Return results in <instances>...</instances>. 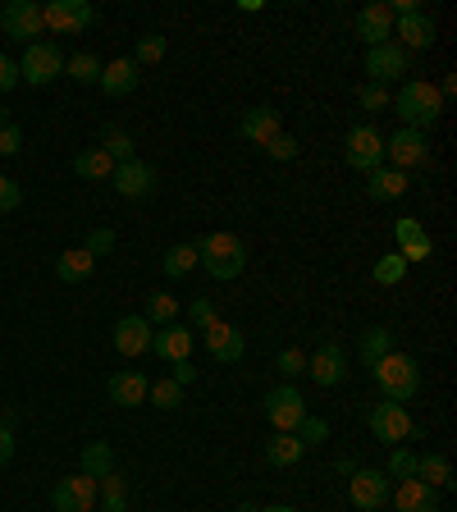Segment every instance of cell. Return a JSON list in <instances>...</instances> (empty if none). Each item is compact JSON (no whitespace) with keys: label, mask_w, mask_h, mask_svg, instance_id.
<instances>
[{"label":"cell","mask_w":457,"mask_h":512,"mask_svg":"<svg viewBox=\"0 0 457 512\" xmlns=\"http://www.w3.org/2000/svg\"><path fill=\"white\" fill-rule=\"evenodd\" d=\"M192 247H197V266L211 279H220V284H234L247 270V243L238 234H229V229H215V234L197 238Z\"/></svg>","instance_id":"obj_1"},{"label":"cell","mask_w":457,"mask_h":512,"mask_svg":"<svg viewBox=\"0 0 457 512\" xmlns=\"http://www.w3.org/2000/svg\"><path fill=\"white\" fill-rule=\"evenodd\" d=\"M394 110H398V119H403V128L426 133V128H435L439 115H444V96H439V87L426 83V78H407L394 96Z\"/></svg>","instance_id":"obj_2"},{"label":"cell","mask_w":457,"mask_h":512,"mask_svg":"<svg viewBox=\"0 0 457 512\" xmlns=\"http://www.w3.org/2000/svg\"><path fill=\"white\" fill-rule=\"evenodd\" d=\"M375 375V389H380L384 403H407V398L421 394V366H416V357H407V352H384L380 362L371 366Z\"/></svg>","instance_id":"obj_3"},{"label":"cell","mask_w":457,"mask_h":512,"mask_svg":"<svg viewBox=\"0 0 457 512\" xmlns=\"http://www.w3.org/2000/svg\"><path fill=\"white\" fill-rule=\"evenodd\" d=\"M64 74V51L55 42H28V51H23V60H19V83H28V87H46V83H55V78Z\"/></svg>","instance_id":"obj_4"},{"label":"cell","mask_w":457,"mask_h":512,"mask_svg":"<svg viewBox=\"0 0 457 512\" xmlns=\"http://www.w3.org/2000/svg\"><path fill=\"white\" fill-rule=\"evenodd\" d=\"M343 160H348L357 174H371L384 165V133L375 124H357L343 138Z\"/></svg>","instance_id":"obj_5"},{"label":"cell","mask_w":457,"mask_h":512,"mask_svg":"<svg viewBox=\"0 0 457 512\" xmlns=\"http://www.w3.org/2000/svg\"><path fill=\"white\" fill-rule=\"evenodd\" d=\"M384 165L389 170H421L430 165V138L416 133V128H398L394 138H384Z\"/></svg>","instance_id":"obj_6"},{"label":"cell","mask_w":457,"mask_h":512,"mask_svg":"<svg viewBox=\"0 0 457 512\" xmlns=\"http://www.w3.org/2000/svg\"><path fill=\"white\" fill-rule=\"evenodd\" d=\"M0 32L5 37H14V42H42V32H46V23H42V5H32V0H5L0 5Z\"/></svg>","instance_id":"obj_7"},{"label":"cell","mask_w":457,"mask_h":512,"mask_svg":"<svg viewBox=\"0 0 457 512\" xmlns=\"http://www.w3.org/2000/svg\"><path fill=\"white\" fill-rule=\"evenodd\" d=\"M42 23L60 37H78L96 23V10L87 0H51V5H42Z\"/></svg>","instance_id":"obj_8"},{"label":"cell","mask_w":457,"mask_h":512,"mask_svg":"<svg viewBox=\"0 0 457 512\" xmlns=\"http://www.w3.org/2000/svg\"><path fill=\"white\" fill-rule=\"evenodd\" d=\"M302 416H307V398L293 384H279V389L266 394V421L275 426V435H293Z\"/></svg>","instance_id":"obj_9"},{"label":"cell","mask_w":457,"mask_h":512,"mask_svg":"<svg viewBox=\"0 0 457 512\" xmlns=\"http://www.w3.org/2000/svg\"><path fill=\"white\" fill-rule=\"evenodd\" d=\"M202 343H206V352H211L220 366H238L247 357L243 330H238V325H229V320H211V325L202 330Z\"/></svg>","instance_id":"obj_10"},{"label":"cell","mask_w":457,"mask_h":512,"mask_svg":"<svg viewBox=\"0 0 457 512\" xmlns=\"http://www.w3.org/2000/svg\"><path fill=\"white\" fill-rule=\"evenodd\" d=\"M389 476L384 471H375V467H357L352 471V480H348V499L357 503L362 512H380L384 503H389Z\"/></svg>","instance_id":"obj_11"},{"label":"cell","mask_w":457,"mask_h":512,"mask_svg":"<svg viewBox=\"0 0 457 512\" xmlns=\"http://www.w3.org/2000/svg\"><path fill=\"white\" fill-rule=\"evenodd\" d=\"M412 416H407V407L403 403H375L371 407V435L380 439V444H389V448H398L403 439H412Z\"/></svg>","instance_id":"obj_12"},{"label":"cell","mask_w":457,"mask_h":512,"mask_svg":"<svg viewBox=\"0 0 457 512\" xmlns=\"http://www.w3.org/2000/svg\"><path fill=\"white\" fill-rule=\"evenodd\" d=\"M307 375L320 384V389H334V384L348 380V348L343 343H320L307 357Z\"/></svg>","instance_id":"obj_13"},{"label":"cell","mask_w":457,"mask_h":512,"mask_svg":"<svg viewBox=\"0 0 457 512\" xmlns=\"http://www.w3.org/2000/svg\"><path fill=\"white\" fill-rule=\"evenodd\" d=\"M96 494H101V485H96L92 476H64L60 485L51 490V508L55 512H92L96 508Z\"/></svg>","instance_id":"obj_14"},{"label":"cell","mask_w":457,"mask_h":512,"mask_svg":"<svg viewBox=\"0 0 457 512\" xmlns=\"http://www.w3.org/2000/svg\"><path fill=\"white\" fill-rule=\"evenodd\" d=\"M407 69H412V55H407L398 42H384V46H371V51H366V78L380 87L403 78Z\"/></svg>","instance_id":"obj_15"},{"label":"cell","mask_w":457,"mask_h":512,"mask_svg":"<svg viewBox=\"0 0 457 512\" xmlns=\"http://www.w3.org/2000/svg\"><path fill=\"white\" fill-rule=\"evenodd\" d=\"M110 183H115V192L128 197V202H147L151 192H156V170H151L147 160H124V165H115Z\"/></svg>","instance_id":"obj_16"},{"label":"cell","mask_w":457,"mask_h":512,"mask_svg":"<svg viewBox=\"0 0 457 512\" xmlns=\"http://www.w3.org/2000/svg\"><path fill=\"white\" fill-rule=\"evenodd\" d=\"M394 238H398V256H403L407 266H412V261H430V252H435L426 224L416 220V215H403V220L394 224Z\"/></svg>","instance_id":"obj_17"},{"label":"cell","mask_w":457,"mask_h":512,"mask_svg":"<svg viewBox=\"0 0 457 512\" xmlns=\"http://www.w3.org/2000/svg\"><path fill=\"white\" fill-rule=\"evenodd\" d=\"M394 42L403 46L407 55H412V51H426V46H435V19H430L426 10L394 19Z\"/></svg>","instance_id":"obj_18"},{"label":"cell","mask_w":457,"mask_h":512,"mask_svg":"<svg viewBox=\"0 0 457 512\" xmlns=\"http://www.w3.org/2000/svg\"><path fill=\"white\" fill-rule=\"evenodd\" d=\"M151 325L147 316H119L115 330H110V339H115V352H124V357H142V352H151Z\"/></svg>","instance_id":"obj_19"},{"label":"cell","mask_w":457,"mask_h":512,"mask_svg":"<svg viewBox=\"0 0 457 512\" xmlns=\"http://www.w3.org/2000/svg\"><path fill=\"white\" fill-rule=\"evenodd\" d=\"M357 37L366 42V51H371V46L394 42V14H389V5H384V0H375V5L357 10Z\"/></svg>","instance_id":"obj_20"},{"label":"cell","mask_w":457,"mask_h":512,"mask_svg":"<svg viewBox=\"0 0 457 512\" xmlns=\"http://www.w3.org/2000/svg\"><path fill=\"white\" fill-rule=\"evenodd\" d=\"M238 133H243L252 147H266L270 138H279V133H284V119H279L275 106H252L243 119H238Z\"/></svg>","instance_id":"obj_21"},{"label":"cell","mask_w":457,"mask_h":512,"mask_svg":"<svg viewBox=\"0 0 457 512\" xmlns=\"http://www.w3.org/2000/svg\"><path fill=\"white\" fill-rule=\"evenodd\" d=\"M389 499H394V512H439V490L421 485L416 476L398 480V490H389Z\"/></svg>","instance_id":"obj_22"},{"label":"cell","mask_w":457,"mask_h":512,"mask_svg":"<svg viewBox=\"0 0 457 512\" xmlns=\"http://www.w3.org/2000/svg\"><path fill=\"white\" fill-rule=\"evenodd\" d=\"M192 330H183L179 320H174V325H165V330H156L151 334V352H156L160 362H188V352H192Z\"/></svg>","instance_id":"obj_23"},{"label":"cell","mask_w":457,"mask_h":512,"mask_svg":"<svg viewBox=\"0 0 457 512\" xmlns=\"http://www.w3.org/2000/svg\"><path fill=\"white\" fill-rule=\"evenodd\" d=\"M147 389H151V380L142 371H115L106 380V394H110V403L115 407H138V403H147Z\"/></svg>","instance_id":"obj_24"},{"label":"cell","mask_w":457,"mask_h":512,"mask_svg":"<svg viewBox=\"0 0 457 512\" xmlns=\"http://www.w3.org/2000/svg\"><path fill=\"white\" fill-rule=\"evenodd\" d=\"M101 92L106 96H128V92H138V64H133V55H119V60L101 64Z\"/></svg>","instance_id":"obj_25"},{"label":"cell","mask_w":457,"mask_h":512,"mask_svg":"<svg viewBox=\"0 0 457 512\" xmlns=\"http://www.w3.org/2000/svg\"><path fill=\"white\" fill-rule=\"evenodd\" d=\"M407 174L403 170H389V165H380V170L366 174V197L371 202H398V197H407Z\"/></svg>","instance_id":"obj_26"},{"label":"cell","mask_w":457,"mask_h":512,"mask_svg":"<svg viewBox=\"0 0 457 512\" xmlns=\"http://www.w3.org/2000/svg\"><path fill=\"white\" fill-rule=\"evenodd\" d=\"M96 270V256L87 252V247H69V252L55 261V279H64V284H87Z\"/></svg>","instance_id":"obj_27"},{"label":"cell","mask_w":457,"mask_h":512,"mask_svg":"<svg viewBox=\"0 0 457 512\" xmlns=\"http://www.w3.org/2000/svg\"><path fill=\"white\" fill-rule=\"evenodd\" d=\"M416 480L430 485V490H448L453 485V467H448L444 453H416Z\"/></svg>","instance_id":"obj_28"},{"label":"cell","mask_w":457,"mask_h":512,"mask_svg":"<svg viewBox=\"0 0 457 512\" xmlns=\"http://www.w3.org/2000/svg\"><path fill=\"white\" fill-rule=\"evenodd\" d=\"M74 174H78V179H92V183H110L115 160H110L101 147H87V151H78V156H74Z\"/></svg>","instance_id":"obj_29"},{"label":"cell","mask_w":457,"mask_h":512,"mask_svg":"<svg viewBox=\"0 0 457 512\" xmlns=\"http://www.w3.org/2000/svg\"><path fill=\"white\" fill-rule=\"evenodd\" d=\"M78 471H83V476H92V480L110 476V471H115V448H110L106 439H92V444L83 448V458H78Z\"/></svg>","instance_id":"obj_30"},{"label":"cell","mask_w":457,"mask_h":512,"mask_svg":"<svg viewBox=\"0 0 457 512\" xmlns=\"http://www.w3.org/2000/svg\"><path fill=\"white\" fill-rule=\"evenodd\" d=\"M302 453H307V444H302L298 435H275V439H266V462H270V467H298Z\"/></svg>","instance_id":"obj_31"},{"label":"cell","mask_w":457,"mask_h":512,"mask_svg":"<svg viewBox=\"0 0 457 512\" xmlns=\"http://www.w3.org/2000/svg\"><path fill=\"white\" fill-rule=\"evenodd\" d=\"M142 316H147L151 330H165V325L179 320V298L174 293H147V311Z\"/></svg>","instance_id":"obj_32"},{"label":"cell","mask_w":457,"mask_h":512,"mask_svg":"<svg viewBox=\"0 0 457 512\" xmlns=\"http://www.w3.org/2000/svg\"><path fill=\"white\" fill-rule=\"evenodd\" d=\"M101 485V494H96V503H101V512H128V480L124 476H101L96 480Z\"/></svg>","instance_id":"obj_33"},{"label":"cell","mask_w":457,"mask_h":512,"mask_svg":"<svg viewBox=\"0 0 457 512\" xmlns=\"http://www.w3.org/2000/svg\"><path fill=\"white\" fill-rule=\"evenodd\" d=\"M101 151H106L115 165H124V160H138V151H133V138H128L119 124H106V128H101Z\"/></svg>","instance_id":"obj_34"},{"label":"cell","mask_w":457,"mask_h":512,"mask_svg":"<svg viewBox=\"0 0 457 512\" xmlns=\"http://www.w3.org/2000/svg\"><path fill=\"white\" fill-rule=\"evenodd\" d=\"M160 270H165L170 279H183L188 270H197V247H192V243H174L170 252L160 256Z\"/></svg>","instance_id":"obj_35"},{"label":"cell","mask_w":457,"mask_h":512,"mask_svg":"<svg viewBox=\"0 0 457 512\" xmlns=\"http://www.w3.org/2000/svg\"><path fill=\"white\" fill-rule=\"evenodd\" d=\"M357 352H362V362L375 366L384 357V352H394V330H384V325H375V330L362 334V343H357Z\"/></svg>","instance_id":"obj_36"},{"label":"cell","mask_w":457,"mask_h":512,"mask_svg":"<svg viewBox=\"0 0 457 512\" xmlns=\"http://www.w3.org/2000/svg\"><path fill=\"white\" fill-rule=\"evenodd\" d=\"M64 74L74 78V83H101V60H96V55H87V51H78V55H69V60H64Z\"/></svg>","instance_id":"obj_37"},{"label":"cell","mask_w":457,"mask_h":512,"mask_svg":"<svg viewBox=\"0 0 457 512\" xmlns=\"http://www.w3.org/2000/svg\"><path fill=\"white\" fill-rule=\"evenodd\" d=\"M147 403L151 407H160V412H174V407L183 403V384H174V380H156L147 389Z\"/></svg>","instance_id":"obj_38"},{"label":"cell","mask_w":457,"mask_h":512,"mask_svg":"<svg viewBox=\"0 0 457 512\" xmlns=\"http://www.w3.org/2000/svg\"><path fill=\"white\" fill-rule=\"evenodd\" d=\"M375 284H384V288H394V284H403V275H407V261L398 252H389V256H380V261H375Z\"/></svg>","instance_id":"obj_39"},{"label":"cell","mask_w":457,"mask_h":512,"mask_svg":"<svg viewBox=\"0 0 457 512\" xmlns=\"http://www.w3.org/2000/svg\"><path fill=\"white\" fill-rule=\"evenodd\" d=\"M293 435H298L302 439V444H325V439H330V421H325V416H302V421H298V430H293Z\"/></svg>","instance_id":"obj_40"},{"label":"cell","mask_w":457,"mask_h":512,"mask_svg":"<svg viewBox=\"0 0 457 512\" xmlns=\"http://www.w3.org/2000/svg\"><path fill=\"white\" fill-rule=\"evenodd\" d=\"M384 476H398V480L416 476V453H412V448H407V444L389 448V467H384Z\"/></svg>","instance_id":"obj_41"},{"label":"cell","mask_w":457,"mask_h":512,"mask_svg":"<svg viewBox=\"0 0 457 512\" xmlns=\"http://www.w3.org/2000/svg\"><path fill=\"white\" fill-rule=\"evenodd\" d=\"M165 60V37H160V32H147V37H142L138 42V55H133V64H160Z\"/></svg>","instance_id":"obj_42"},{"label":"cell","mask_w":457,"mask_h":512,"mask_svg":"<svg viewBox=\"0 0 457 512\" xmlns=\"http://www.w3.org/2000/svg\"><path fill=\"white\" fill-rule=\"evenodd\" d=\"M23 151V128L14 119H0V156H19Z\"/></svg>","instance_id":"obj_43"},{"label":"cell","mask_w":457,"mask_h":512,"mask_svg":"<svg viewBox=\"0 0 457 512\" xmlns=\"http://www.w3.org/2000/svg\"><path fill=\"white\" fill-rule=\"evenodd\" d=\"M275 366L284 371V380H293V375L307 371V352H302V348H284V352L275 357Z\"/></svg>","instance_id":"obj_44"},{"label":"cell","mask_w":457,"mask_h":512,"mask_svg":"<svg viewBox=\"0 0 457 512\" xmlns=\"http://www.w3.org/2000/svg\"><path fill=\"white\" fill-rule=\"evenodd\" d=\"M261 151H266L270 160H298V151H302V147H298V138H288V133H279V138H270Z\"/></svg>","instance_id":"obj_45"},{"label":"cell","mask_w":457,"mask_h":512,"mask_svg":"<svg viewBox=\"0 0 457 512\" xmlns=\"http://www.w3.org/2000/svg\"><path fill=\"white\" fill-rule=\"evenodd\" d=\"M23 206V188L10 179V174H0V215H10Z\"/></svg>","instance_id":"obj_46"},{"label":"cell","mask_w":457,"mask_h":512,"mask_svg":"<svg viewBox=\"0 0 457 512\" xmlns=\"http://www.w3.org/2000/svg\"><path fill=\"white\" fill-rule=\"evenodd\" d=\"M357 101H362L366 110H384V106H394V96H389V87H380V83H366L362 92H357Z\"/></svg>","instance_id":"obj_47"},{"label":"cell","mask_w":457,"mask_h":512,"mask_svg":"<svg viewBox=\"0 0 457 512\" xmlns=\"http://www.w3.org/2000/svg\"><path fill=\"white\" fill-rule=\"evenodd\" d=\"M188 316H192V330H206L211 320H220V311H215V302H211V298H192Z\"/></svg>","instance_id":"obj_48"},{"label":"cell","mask_w":457,"mask_h":512,"mask_svg":"<svg viewBox=\"0 0 457 512\" xmlns=\"http://www.w3.org/2000/svg\"><path fill=\"white\" fill-rule=\"evenodd\" d=\"M83 247H87L92 256H110V252H115V229H92Z\"/></svg>","instance_id":"obj_49"},{"label":"cell","mask_w":457,"mask_h":512,"mask_svg":"<svg viewBox=\"0 0 457 512\" xmlns=\"http://www.w3.org/2000/svg\"><path fill=\"white\" fill-rule=\"evenodd\" d=\"M19 87V60H10V55H0V96L14 92Z\"/></svg>","instance_id":"obj_50"},{"label":"cell","mask_w":457,"mask_h":512,"mask_svg":"<svg viewBox=\"0 0 457 512\" xmlns=\"http://www.w3.org/2000/svg\"><path fill=\"white\" fill-rule=\"evenodd\" d=\"M14 458V430L10 426H0V467Z\"/></svg>","instance_id":"obj_51"},{"label":"cell","mask_w":457,"mask_h":512,"mask_svg":"<svg viewBox=\"0 0 457 512\" xmlns=\"http://www.w3.org/2000/svg\"><path fill=\"white\" fill-rule=\"evenodd\" d=\"M174 384H192L197 380V366H188V362H174V375H170Z\"/></svg>","instance_id":"obj_52"},{"label":"cell","mask_w":457,"mask_h":512,"mask_svg":"<svg viewBox=\"0 0 457 512\" xmlns=\"http://www.w3.org/2000/svg\"><path fill=\"white\" fill-rule=\"evenodd\" d=\"M261 512H298L293 503H270V508H261Z\"/></svg>","instance_id":"obj_53"},{"label":"cell","mask_w":457,"mask_h":512,"mask_svg":"<svg viewBox=\"0 0 457 512\" xmlns=\"http://www.w3.org/2000/svg\"><path fill=\"white\" fill-rule=\"evenodd\" d=\"M238 512H261V508H256V503H243V508H238Z\"/></svg>","instance_id":"obj_54"},{"label":"cell","mask_w":457,"mask_h":512,"mask_svg":"<svg viewBox=\"0 0 457 512\" xmlns=\"http://www.w3.org/2000/svg\"><path fill=\"white\" fill-rule=\"evenodd\" d=\"M0 119H5V115H0Z\"/></svg>","instance_id":"obj_55"}]
</instances>
